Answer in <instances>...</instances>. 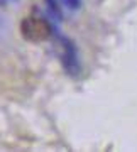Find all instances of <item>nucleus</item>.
Returning a JSON list of instances; mask_svg holds the SVG:
<instances>
[{"label":"nucleus","instance_id":"1","mask_svg":"<svg viewBox=\"0 0 137 152\" xmlns=\"http://www.w3.org/2000/svg\"><path fill=\"white\" fill-rule=\"evenodd\" d=\"M21 31L24 34V37L29 39V41H44V39L49 37L51 34L48 22L36 20V19H26L22 22Z\"/></svg>","mask_w":137,"mask_h":152},{"label":"nucleus","instance_id":"2","mask_svg":"<svg viewBox=\"0 0 137 152\" xmlns=\"http://www.w3.org/2000/svg\"><path fill=\"white\" fill-rule=\"evenodd\" d=\"M48 5H51V10L54 12L58 17H61V14H59V10H58V5H56V2L54 0H48Z\"/></svg>","mask_w":137,"mask_h":152},{"label":"nucleus","instance_id":"3","mask_svg":"<svg viewBox=\"0 0 137 152\" xmlns=\"http://www.w3.org/2000/svg\"><path fill=\"white\" fill-rule=\"evenodd\" d=\"M66 4L70 7H73V9H76L78 7V0H66Z\"/></svg>","mask_w":137,"mask_h":152}]
</instances>
